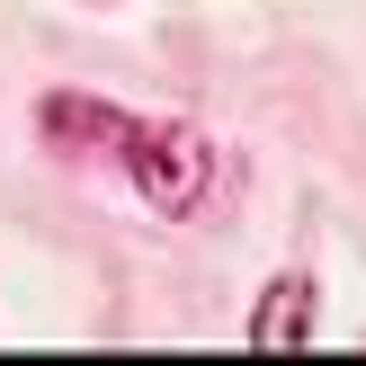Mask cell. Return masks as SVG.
<instances>
[{
	"mask_svg": "<svg viewBox=\"0 0 366 366\" xmlns=\"http://www.w3.org/2000/svg\"><path fill=\"white\" fill-rule=\"evenodd\" d=\"M313 322H322V286L304 268H286V277H268V295L242 322V340L250 349H313Z\"/></svg>",
	"mask_w": 366,
	"mask_h": 366,
	"instance_id": "2",
	"label": "cell"
},
{
	"mask_svg": "<svg viewBox=\"0 0 366 366\" xmlns=\"http://www.w3.org/2000/svg\"><path fill=\"white\" fill-rule=\"evenodd\" d=\"M125 179L143 188V206L152 214H188L197 197L214 188V152L197 125H134V143H125Z\"/></svg>",
	"mask_w": 366,
	"mask_h": 366,
	"instance_id": "1",
	"label": "cell"
},
{
	"mask_svg": "<svg viewBox=\"0 0 366 366\" xmlns=\"http://www.w3.org/2000/svg\"><path fill=\"white\" fill-rule=\"evenodd\" d=\"M134 125L143 117H125L107 99H81V89H54L45 99V143H63V152H125Z\"/></svg>",
	"mask_w": 366,
	"mask_h": 366,
	"instance_id": "3",
	"label": "cell"
}]
</instances>
